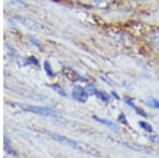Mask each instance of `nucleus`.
Here are the masks:
<instances>
[{
    "label": "nucleus",
    "instance_id": "1",
    "mask_svg": "<svg viewBox=\"0 0 159 158\" xmlns=\"http://www.w3.org/2000/svg\"><path fill=\"white\" fill-rule=\"evenodd\" d=\"M49 134L51 135V137H52L53 139L56 140V141L73 147V149L78 150L80 152L92 155V156H100V152L97 149H94L93 147H91L90 144L84 143V142H81V141H76V140H72V139L68 138V137L61 136V135H58L55 133H49Z\"/></svg>",
    "mask_w": 159,
    "mask_h": 158
},
{
    "label": "nucleus",
    "instance_id": "2",
    "mask_svg": "<svg viewBox=\"0 0 159 158\" xmlns=\"http://www.w3.org/2000/svg\"><path fill=\"white\" fill-rule=\"evenodd\" d=\"M72 97L76 101L81 102V103H85L87 101V98H88V93H87V90L85 88L76 85V86H74V88L72 90Z\"/></svg>",
    "mask_w": 159,
    "mask_h": 158
},
{
    "label": "nucleus",
    "instance_id": "3",
    "mask_svg": "<svg viewBox=\"0 0 159 158\" xmlns=\"http://www.w3.org/2000/svg\"><path fill=\"white\" fill-rule=\"evenodd\" d=\"M27 109H28V111H31V113L43 115V116H55L54 111H51L50 108H47V107H40V106H29V107H27Z\"/></svg>",
    "mask_w": 159,
    "mask_h": 158
},
{
    "label": "nucleus",
    "instance_id": "4",
    "mask_svg": "<svg viewBox=\"0 0 159 158\" xmlns=\"http://www.w3.org/2000/svg\"><path fill=\"white\" fill-rule=\"evenodd\" d=\"M63 73L66 75V78L68 79V80L72 81V82H78V81H82L83 79L80 76L78 73L75 72L74 70L70 69V68H64L63 69Z\"/></svg>",
    "mask_w": 159,
    "mask_h": 158
},
{
    "label": "nucleus",
    "instance_id": "5",
    "mask_svg": "<svg viewBox=\"0 0 159 158\" xmlns=\"http://www.w3.org/2000/svg\"><path fill=\"white\" fill-rule=\"evenodd\" d=\"M150 42L152 47L155 49L157 52H159V30L156 32H154L152 35H151Z\"/></svg>",
    "mask_w": 159,
    "mask_h": 158
},
{
    "label": "nucleus",
    "instance_id": "6",
    "mask_svg": "<svg viewBox=\"0 0 159 158\" xmlns=\"http://www.w3.org/2000/svg\"><path fill=\"white\" fill-rule=\"evenodd\" d=\"M97 121L100 122V123H102V124H104V125H106V126H108L110 127V129H118V127L116 124L114 123V122H111V121H108V120H104V119H101V118H94Z\"/></svg>",
    "mask_w": 159,
    "mask_h": 158
},
{
    "label": "nucleus",
    "instance_id": "7",
    "mask_svg": "<svg viewBox=\"0 0 159 158\" xmlns=\"http://www.w3.org/2000/svg\"><path fill=\"white\" fill-rule=\"evenodd\" d=\"M97 96H98L103 102H105V103H108L109 102V96L107 95V93H103V91H98V93H97Z\"/></svg>",
    "mask_w": 159,
    "mask_h": 158
},
{
    "label": "nucleus",
    "instance_id": "8",
    "mask_svg": "<svg viewBox=\"0 0 159 158\" xmlns=\"http://www.w3.org/2000/svg\"><path fill=\"white\" fill-rule=\"evenodd\" d=\"M139 125L142 127L143 129H145V131H148V132H152L153 131V129H152V126L150 125L148 123H147V122H144V121H140L139 122Z\"/></svg>",
    "mask_w": 159,
    "mask_h": 158
},
{
    "label": "nucleus",
    "instance_id": "9",
    "mask_svg": "<svg viewBox=\"0 0 159 158\" xmlns=\"http://www.w3.org/2000/svg\"><path fill=\"white\" fill-rule=\"evenodd\" d=\"M126 103H127V104H129V105H130V106H133V107H134V108L136 109V111H137V113H138V114H141V115H142V116H144V117H145V116H147V115H145V114H144V113H143V111H142V109L138 108V107H137V106H136V105H135V104H134V103H133V102H132V101H130V100H129V99H126Z\"/></svg>",
    "mask_w": 159,
    "mask_h": 158
},
{
    "label": "nucleus",
    "instance_id": "10",
    "mask_svg": "<svg viewBox=\"0 0 159 158\" xmlns=\"http://www.w3.org/2000/svg\"><path fill=\"white\" fill-rule=\"evenodd\" d=\"M86 90H87V93H90V95H91V93H98V91L96 90V88H94L92 85H88V86H87Z\"/></svg>",
    "mask_w": 159,
    "mask_h": 158
},
{
    "label": "nucleus",
    "instance_id": "11",
    "mask_svg": "<svg viewBox=\"0 0 159 158\" xmlns=\"http://www.w3.org/2000/svg\"><path fill=\"white\" fill-rule=\"evenodd\" d=\"M150 139L152 140L154 143H156L159 146V136L158 135H152V136H150Z\"/></svg>",
    "mask_w": 159,
    "mask_h": 158
},
{
    "label": "nucleus",
    "instance_id": "12",
    "mask_svg": "<svg viewBox=\"0 0 159 158\" xmlns=\"http://www.w3.org/2000/svg\"><path fill=\"white\" fill-rule=\"evenodd\" d=\"M150 104L153 106V107H156V108L159 109V101L155 100V99H152V101L150 102Z\"/></svg>",
    "mask_w": 159,
    "mask_h": 158
},
{
    "label": "nucleus",
    "instance_id": "13",
    "mask_svg": "<svg viewBox=\"0 0 159 158\" xmlns=\"http://www.w3.org/2000/svg\"><path fill=\"white\" fill-rule=\"evenodd\" d=\"M45 67H46V71H48V73H49V75H52V71H51V68H50L49 63L46 62V63H45Z\"/></svg>",
    "mask_w": 159,
    "mask_h": 158
}]
</instances>
